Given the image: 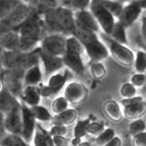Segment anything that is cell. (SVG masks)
Masks as SVG:
<instances>
[{
    "label": "cell",
    "instance_id": "cell-1",
    "mask_svg": "<svg viewBox=\"0 0 146 146\" xmlns=\"http://www.w3.org/2000/svg\"><path fill=\"white\" fill-rule=\"evenodd\" d=\"M44 28L50 34H61L70 36L75 27L74 12L62 7L50 9L40 14Z\"/></svg>",
    "mask_w": 146,
    "mask_h": 146
},
{
    "label": "cell",
    "instance_id": "cell-2",
    "mask_svg": "<svg viewBox=\"0 0 146 146\" xmlns=\"http://www.w3.org/2000/svg\"><path fill=\"white\" fill-rule=\"evenodd\" d=\"M44 28L41 17L34 11L28 20L17 29L21 41V51L30 52L38 48L37 46L41 41Z\"/></svg>",
    "mask_w": 146,
    "mask_h": 146
},
{
    "label": "cell",
    "instance_id": "cell-3",
    "mask_svg": "<svg viewBox=\"0 0 146 146\" xmlns=\"http://www.w3.org/2000/svg\"><path fill=\"white\" fill-rule=\"evenodd\" d=\"M41 48L38 47L30 52L19 50L3 51L1 64L3 70H21L26 71L31 66L40 64Z\"/></svg>",
    "mask_w": 146,
    "mask_h": 146
},
{
    "label": "cell",
    "instance_id": "cell-4",
    "mask_svg": "<svg viewBox=\"0 0 146 146\" xmlns=\"http://www.w3.org/2000/svg\"><path fill=\"white\" fill-rule=\"evenodd\" d=\"M72 78V72L65 70L63 73H56L49 78L47 85H39L41 97L49 98L55 96L62 90L66 83Z\"/></svg>",
    "mask_w": 146,
    "mask_h": 146
},
{
    "label": "cell",
    "instance_id": "cell-5",
    "mask_svg": "<svg viewBox=\"0 0 146 146\" xmlns=\"http://www.w3.org/2000/svg\"><path fill=\"white\" fill-rule=\"evenodd\" d=\"M102 36L107 44L106 46L108 48L109 51L117 62L125 66H131L134 64L135 56L130 48H127L126 46L115 42L105 34H103Z\"/></svg>",
    "mask_w": 146,
    "mask_h": 146
},
{
    "label": "cell",
    "instance_id": "cell-6",
    "mask_svg": "<svg viewBox=\"0 0 146 146\" xmlns=\"http://www.w3.org/2000/svg\"><path fill=\"white\" fill-rule=\"evenodd\" d=\"M67 37L61 34H50L41 41L42 51L53 56L62 57L67 52Z\"/></svg>",
    "mask_w": 146,
    "mask_h": 146
},
{
    "label": "cell",
    "instance_id": "cell-7",
    "mask_svg": "<svg viewBox=\"0 0 146 146\" xmlns=\"http://www.w3.org/2000/svg\"><path fill=\"white\" fill-rule=\"evenodd\" d=\"M24 73L21 70H3L0 73L5 89L17 98L24 88Z\"/></svg>",
    "mask_w": 146,
    "mask_h": 146
},
{
    "label": "cell",
    "instance_id": "cell-8",
    "mask_svg": "<svg viewBox=\"0 0 146 146\" xmlns=\"http://www.w3.org/2000/svg\"><path fill=\"white\" fill-rule=\"evenodd\" d=\"M90 11L97 21L103 33L110 36L113 27L115 24V17L108 11L98 4L97 0H92L90 2Z\"/></svg>",
    "mask_w": 146,
    "mask_h": 146
},
{
    "label": "cell",
    "instance_id": "cell-9",
    "mask_svg": "<svg viewBox=\"0 0 146 146\" xmlns=\"http://www.w3.org/2000/svg\"><path fill=\"white\" fill-rule=\"evenodd\" d=\"M4 115V128L7 134L21 136L22 111L21 104Z\"/></svg>",
    "mask_w": 146,
    "mask_h": 146
},
{
    "label": "cell",
    "instance_id": "cell-10",
    "mask_svg": "<svg viewBox=\"0 0 146 146\" xmlns=\"http://www.w3.org/2000/svg\"><path fill=\"white\" fill-rule=\"evenodd\" d=\"M21 104V103H20ZM22 111V133L21 138L27 144L32 142L37 123L30 108L21 104Z\"/></svg>",
    "mask_w": 146,
    "mask_h": 146
},
{
    "label": "cell",
    "instance_id": "cell-11",
    "mask_svg": "<svg viewBox=\"0 0 146 146\" xmlns=\"http://www.w3.org/2000/svg\"><path fill=\"white\" fill-rule=\"evenodd\" d=\"M87 89L84 85L73 81L67 84L64 89V97L69 104L77 105L82 103L87 97Z\"/></svg>",
    "mask_w": 146,
    "mask_h": 146
},
{
    "label": "cell",
    "instance_id": "cell-12",
    "mask_svg": "<svg viewBox=\"0 0 146 146\" xmlns=\"http://www.w3.org/2000/svg\"><path fill=\"white\" fill-rule=\"evenodd\" d=\"M142 9L139 7L136 1H130L124 6L118 19V22L125 29L131 26L138 19L142 13Z\"/></svg>",
    "mask_w": 146,
    "mask_h": 146
},
{
    "label": "cell",
    "instance_id": "cell-13",
    "mask_svg": "<svg viewBox=\"0 0 146 146\" xmlns=\"http://www.w3.org/2000/svg\"><path fill=\"white\" fill-rule=\"evenodd\" d=\"M0 48L3 51L21 50V41L17 30H7L0 34Z\"/></svg>",
    "mask_w": 146,
    "mask_h": 146
},
{
    "label": "cell",
    "instance_id": "cell-14",
    "mask_svg": "<svg viewBox=\"0 0 146 146\" xmlns=\"http://www.w3.org/2000/svg\"><path fill=\"white\" fill-rule=\"evenodd\" d=\"M84 50L92 63H102L109 55L108 48L100 40L84 46Z\"/></svg>",
    "mask_w": 146,
    "mask_h": 146
},
{
    "label": "cell",
    "instance_id": "cell-15",
    "mask_svg": "<svg viewBox=\"0 0 146 146\" xmlns=\"http://www.w3.org/2000/svg\"><path fill=\"white\" fill-rule=\"evenodd\" d=\"M40 61L43 64L45 76L50 77L64 66L62 57L48 55L42 51L40 54Z\"/></svg>",
    "mask_w": 146,
    "mask_h": 146
},
{
    "label": "cell",
    "instance_id": "cell-16",
    "mask_svg": "<svg viewBox=\"0 0 146 146\" xmlns=\"http://www.w3.org/2000/svg\"><path fill=\"white\" fill-rule=\"evenodd\" d=\"M41 98L38 86H26L24 87L18 99L21 104L32 108L40 104Z\"/></svg>",
    "mask_w": 146,
    "mask_h": 146
},
{
    "label": "cell",
    "instance_id": "cell-17",
    "mask_svg": "<svg viewBox=\"0 0 146 146\" xmlns=\"http://www.w3.org/2000/svg\"><path fill=\"white\" fill-rule=\"evenodd\" d=\"M74 17L75 21H78L80 24L90 29V31H93L95 34L100 31V26L89 10L85 9L74 11Z\"/></svg>",
    "mask_w": 146,
    "mask_h": 146
},
{
    "label": "cell",
    "instance_id": "cell-18",
    "mask_svg": "<svg viewBox=\"0 0 146 146\" xmlns=\"http://www.w3.org/2000/svg\"><path fill=\"white\" fill-rule=\"evenodd\" d=\"M72 35L77 38L84 47L99 40L97 34L90 31L77 21H75V27Z\"/></svg>",
    "mask_w": 146,
    "mask_h": 146
},
{
    "label": "cell",
    "instance_id": "cell-19",
    "mask_svg": "<svg viewBox=\"0 0 146 146\" xmlns=\"http://www.w3.org/2000/svg\"><path fill=\"white\" fill-rule=\"evenodd\" d=\"M62 58L64 65L67 66L70 71L80 75L84 73V64L81 56L66 52Z\"/></svg>",
    "mask_w": 146,
    "mask_h": 146
},
{
    "label": "cell",
    "instance_id": "cell-20",
    "mask_svg": "<svg viewBox=\"0 0 146 146\" xmlns=\"http://www.w3.org/2000/svg\"><path fill=\"white\" fill-rule=\"evenodd\" d=\"M42 79V72L40 64L28 68L24 73V87L38 86Z\"/></svg>",
    "mask_w": 146,
    "mask_h": 146
},
{
    "label": "cell",
    "instance_id": "cell-21",
    "mask_svg": "<svg viewBox=\"0 0 146 146\" xmlns=\"http://www.w3.org/2000/svg\"><path fill=\"white\" fill-rule=\"evenodd\" d=\"M20 102L17 98L12 95L7 90L0 94V113L6 115L19 105Z\"/></svg>",
    "mask_w": 146,
    "mask_h": 146
},
{
    "label": "cell",
    "instance_id": "cell-22",
    "mask_svg": "<svg viewBox=\"0 0 146 146\" xmlns=\"http://www.w3.org/2000/svg\"><path fill=\"white\" fill-rule=\"evenodd\" d=\"M32 142L34 146H54L52 138L48 131L43 128L39 123L36 125Z\"/></svg>",
    "mask_w": 146,
    "mask_h": 146
},
{
    "label": "cell",
    "instance_id": "cell-23",
    "mask_svg": "<svg viewBox=\"0 0 146 146\" xmlns=\"http://www.w3.org/2000/svg\"><path fill=\"white\" fill-rule=\"evenodd\" d=\"M103 109L105 115L113 122H120L123 118V113L120 106L115 101L110 100L107 101L104 104Z\"/></svg>",
    "mask_w": 146,
    "mask_h": 146
},
{
    "label": "cell",
    "instance_id": "cell-24",
    "mask_svg": "<svg viewBox=\"0 0 146 146\" xmlns=\"http://www.w3.org/2000/svg\"><path fill=\"white\" fill-rule=\"evenodd\" d=\"M146 111V104L143 101L139 104L129 106L123 108V114L128 119L137 120L140 119Z\"/></svg>",
    "mask_w": 146,
    "mask_h": 146
},
{
    "label": "cell",
    "instance_id": "cell-25",
    "mask_svg": "<svg viewBox=\"0 0 146 146\" xmlns=\"http://www.w3.org/2000/svg\"><path fill=\"white\" fill-rule=\"evenodd\" d=\"M77 112L75 110L68 108L62 113L55 115V116L53 117L52 121L54 125L67 126V125L72 123L75 121L77 118Z\"/></svg>",
    "mask_w": 146,
    "mask_h": 146
},
{
    "label": "cell",
    "instance_id": "cell-26",
    "mask_svg": "<svg viewBox=\"0 0 146 146\" xmlns=\"http://www.w3.org/2000/svg\"><path fill=\"white\" fill-rule=\"evenodd\" d=\"M98 4L108 11L115 18H118L124 7V4L120 1L111 0H97Z\"/></svg>",
    "mask_w": 146,
    "mask_h": 146
},
{
    "label": "cell",
    "instance_id": "cell-27",
    "mask_svg": "<svg viewBox=\"0 0 146 146\" xmlns=\"http://www.w3.org/2000/svg\"><path fill=\"white\" fill-rule=\"evenodd\" d=\"M21 3L19 0H0V21L7 19Z\"/></svg>",
    "mask_w": 146,
    "mask_h": 146
},
{
    "label": "cell",
    "instance_id": "cell-28",
    "mask_svg": "<svg viewBox=\"0 0 146 146\" xmlns=\"http://www.w3.org/2000/svg\"><path fill=\"white\" fill-rule=\"evenodd\" d=\"M90 2L91 1L89 0H62L60 1V6L74 12L87 9V8L90 7Z\"/></svg>",
    "mask_w": 146,
    "mask_h": 146
},
{
    "label": "cell",
    "instance_id": "cell-29",
    "mask_svg": "<svg viewBox=\"0 0 146 146\" xmlns=\"http://www.w3.org/2000/svg\"><path fill=\"white\" fill-rule=\"evenodd\" d=\"M110 38H111L113 41L118 44H122L123 46H126L127 44V36L125 34V29L117 21L115 22L114 27H113L112 32L110 35Z\"/></svg>",
    "mask_w": 146,
    "mask_h": 146
},
{
    "label": "cell",
    "instance_id": "cell-30",
    "mask_svg": "<svg viewBox=\"0 0 146 146\" xmlns=\"http://www.w3.org/2000/svg\"><path fill=\"white\" fill-rule=\"evenodd\" d=\"M66 48H67V52L78 54L80 56H82V54L85 51L84 46L72 35L67 37Z\"/></svg>",
    "mask_w": 146,
    "mask_h": 146
},
{
    "label": "cell",
    "instance_id": "cell-31",
    "mask_svg": "<svg viewBox=\"0 0 146 146\" xmlns=\"http://www.w3.org/2000/svg\"><path fill=\"white\" fill-rule=\"evenodd\" d=\"M30 110L36 121L47 122L53 119V117L45 107L38 105L30 108Z\"/></svg>",
    "mask_w": 146,
    "mask_h": 146
},
{
    "label": "cell",
    "instance_id": "cell-32",
    "mask_svg": "<svg viewBox=\"0 0 146 146\" xmlns=\"http://www.w3.org/2000/svg\"><path fill=\"white\" fill-rule=\"evenodd\" d=\"M0 146H28V144L20 135L7 134L0 141Z\"/></svg>",
    "mask_w": 146,
    "mask_h": 146
},
{
    "label": "cell",
    "instance_id": "cell-33",
    "mask_svg": "<svg viewBox=\"0 0 146 146\" xmlns=\"http://www.w3.org/2000/svg\"><path fill=\"white\" fill-rule=\"evenodd\" d=\"M134 65L137 74H145L146 71V54L144 51H137L135 58Z\"/></svg>",
    "mask_w": 146,
    "mask_h": 146
},
{
    "label": "cell",
    "instance_id": "cell-34",
    "mask_svg": "<svg viewBox=\"0 0 146 146\" xmlns=\"http://www.w3.org/2000/svg\"><path fill=\"white\" fill-rule=\"evenodd\" d=\"M69 103L64 96H60L55 98L52 104V110L55 115L62 113L68 109Z\"/></svg>",
    "mask_w": 146,
    "mask_h": 146
},
{
    "label": "cell",
    "instance_id": "cell-35",
    "mask_svg": "<svg viewBox=\"0 0 146 146\" xmlns=\"http://www.w3.org/2000/svg\"><path fill=\"white\" fill-rule=\"evenodd\" d=\"M90 123V119L81 120V121H77L74 128V138L81 140L82 138L86 135V134L87 133V128Z\"/></svg>",
    "mask_w": 146,
    "mask_h": 146
},
{
    "label": "cell",
    "instance_id": "cell-36",
    "mask_svg": "<svg viewBox=\"0 0 146 146\" xmlns=\"http://www.w3.org/2000/svg\"><path fill=\"white\" fill-rule=\"evenodd\" d=\"M115 137V131L112 128L105 129L96 138V143L100 146H104Z\"/></svg>",
    "mask_w": 146,
    "mask_h": 146
},
{
    "label": "cell",
    "instance_id": "cell-37",
    "mask_svg": "<svg viewBox=\"0 0 146 146\" xmlns=\"http://www.w3.org/2000/svg\"><path fill=\"white\" fill-rule=\"evenodd\" d=\"M90 71L92 76L97 80L102 79L107 74V71L102 63H92Z\"/></svg>",
    "mask_w": 146,
    "mask_h": 146
},
{
    "label": "cell",
    "instance_id": "cell-38",
    "mask_svg": "<svg viewBox=\"0 0 146 146\" xmlns=\"http://www.w3.org/2000/svg\"><path fill=\"white\" fill-rule=\"evenodd\" d=\"M130 133L133 137L142 133L145 132V123L142 119L135 120L130 125Z\"/></svg>",
    "mask_w": 146,
    "mask_h": 146
},
{
    "label": "cell",
    "instance_id": "cell-39",
    "mask_svg": "<svg viewBox=\"0 0 146 146\" xmlns=\"http://www.w3.org/2000/svg\"><path fill=\"white\" fill-rule=\"evenodd\" d=\"M120 92V95L123 97V99L130 98L135 96L136 88L130 83H127L122 86Z\"/></svg>",
    "mask_w": 146,
    "mask_h": 146
},
{
    "label": "cell",
    "instance_id": "cell-40",
    "mask_svg": "<svg viewBox=\"0 0 146 146\" xmlns=\"http://www.w3.org/2000/svg\"><path fill=\"white\" fill-rule=\"evenodd\" d=\"M104 131V125L100 123L97 122H90L87 128V133H90V135L98 136L103 131Z\"/></svg>",
    "mask_w": 146,
    "mask_h": 146
},
{
    "label": "cell",
    "instance_id": "cell-41",
    "mask_svg": "<svg viewBox=\"0 0 146 146\" xmlns=\"http://www.w3.org/2000/svg\"><path fill=\"white\" fill-rule=\"evenodd\" d=\"M130 84L135 88H141L146 84V75L145 74H136L132 76Z\"/></svg>",
    "mask_w": 146,
    "mask_h": 146
},
{
    "label": "cell",
    "instance_id": "cell-42",
    "mask_svg": "<svg viewBox=\"0 0 146 146\" xmlns=\"http://www.w3.org/2000/svg\"><path fill=\"white\" fill-rule=\"evenodd\" d=\"M67 131V126H64V125H54L51 128H50V131H48L50 135H51L52 138L55 136H63L66 135Z\"/></svg>",
    "mask_w": 146,
    "mask_h": 146
},
{
    "label": "cell",
    "instance_id": "cell-43",
    "mask_svg": "<svg viewBox=\"0 0 146 146\" xmlns=\"http://www.w3.org/2000/svg\"><path fill=\"white\" fill-rule=\"evenodd\" d=\"M133 146H146V132L142 133L133 137Z\"/></svg>",
    "mask_w": 146,
    "mask_h": 146
},
{
    "label": "cell",
    "instance_id": "cell-44",
    "mask_svg": "<svg viewBox=\"0 0 146 146\" xmlns=\"http://www.w3.org/2000/svg\"><path fill=\"white\" fill-rule=\"evenodd\" d=\"M143 98L142 96H135L133 97V98H126V99H123L121 101V104L123 105V106L124 107H127L129 106H132L134 105V104H139V103L143 102Z\"/></svg>",
    "mask_w": 146,
    "mask_h": 146
},
{
    "label": "cell",
    "instance_id": "cell-45",
    "mask_svg": "<svg viewBox=\"0 0 146 146\" xmlns=\"http://www.w3.org/2000/svg\"><path fill=\"white\" fill-rule=\"evenodd\" d=\"M53 143L54 146H68L69 141L63 136L52 137Z\"/></svg>",
    "mask_w": 146,
    "mask_h": 146
},
{
    "label": "cell",
    "instance_id": "cell-46",
    "mask_svg": "<svg viewBox=\"0 0 146 146\" xmlns=\"http://www.w3.org/2000/svg\"><path fill=\"white\" fill-rule=\"evenodd\" d=\"M7 132L4 128V115L0 113V141L7 135Z\"/></svg>",
    "mask_w": 146,
    "mask_h": 146
},
{
    "label": "cell",
    "instance_id": "cell-47",
    "mask_svg": "<svg viewBox=\"0 0 146 146\" xmlns=\"http://www.w3.org/2000/svg\"><path fill=\"white\" fill-rule=\"evenodd\" d=\"M141 32L143 36V40L146 44V17H143L142 18V27H141Z\"/></svg>",
    "mask_w": 146,
    "mask_h": 146
},
{
    "label": "cell",
    "instance_id": "cell-48",
    "mask_svg": "<svg viewBox=\"0 0 146 146\" xmlns=\"http://www.w3.org/2000/svg\"><path fill=\"white\" fill-rule=\"evenodd\" d=\"M122 145V141L119 137L115 136L111 141L108 143L107 145L104 146H121Z\"/></svg>",
    "mask_w": 146,
    "mask_h": 146
},
{
    "label": "cell",
    "instance_id": "cell-49",
    "mask_svg": "<svg viewBox=\"0 0 146 146\" xmlns=\"http://www.w3.org/2000/svg\"><path fill=\"white\" fill-rule=\"evenodd\" d=\"M136 2L142 9V10L146 9V0H138V1H136Z\"/></svg>",
    "mask_w": 146,
    "mask_h": 146
},
{
    "label": "cell",
    "instance_id": "cell-50",
    "mask_svg": "<svg viewBox=\"0 0 146 146\" xmlns=\"http://www.w3.org/2000/svg\"><path fill=\"white\" fill-rule=\"evenodd\" d=\"M72 145L73 146H78L80 143H82L81 140L77 139V138H73L72 141Z\"/></svg>",
    "mask_w": 146,
    "mask_h": 146
},
{
    "label": "cell",
    "instance_id": "cell-51",
    "mask_svg": "<svg viewBox=\"0 0 146 146\" xmlns=\"http://www.w3.org/2000/svg\"><path fill=\"white\" fill-rule=\"evenodd\" d=\"M4 90H5V86H4V81H3L2 78L0 76V94H1Z\"/></svg>",
    "mask_w": 146,
    "mask_h": 146
},
{
    "label": "cell",
    "instance_id": "cell-52",
    "mask_svg": "<svg viewBox=\"0 0 146 146\" xmlns=\"http://www.w3.org/2000/svg\"><path fill=\"white\" fill-rule=\"evenodd\" d=\"M2 53H3L2 49L0 48V73L3 71L2 64H1V57H2Z\"/></svg>",
    "mask_w": 146,
    "mask_h": 146
},
{
    "label": "cell",
    "instance_id": "cell-53",
    "mask_svg": "<svg viewBox=\"0 0 146 146\" xmlns=\"http://www.w3.org/2000/svg\"><path fill=\"white\" fill-rule=\"evenodd\" d=\"M78 146H90V144L87 142H84V143H81Z\"/></svg>",
    "mask_w": 146,
    "mask_h": 146
}]
</instances>
